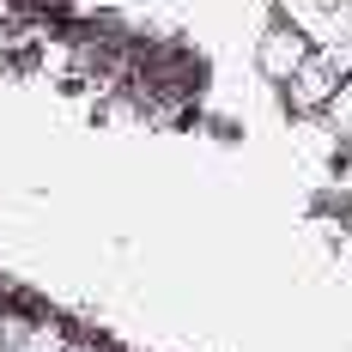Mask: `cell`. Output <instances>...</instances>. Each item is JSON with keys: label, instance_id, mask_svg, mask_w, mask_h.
I'll return each instance as SVG.
<instances>
[{"label": "cell", "instance_id": "6da1fadb", "mask_svg": "<svg viewBox=\"0 0 352 352\" xmlns=\"http://www.w3.org/2000/svg\"><path fill=\"white\" fill-rule=\"evenodd\" d=\"M340 85H346V61H340L334 49H310V61L280 85V98H285V109H292L298 122H316Z\"/></svg>", "mask_w": 352, "mask_h": 352}, {"label": "cell", "instance_id": "7a4b0ae2", "mask_svg": "<svg viewBox=\"0 0 352 352\" xmlns=\"http://www.w3.org/2000/svg\"><path fill=\"white\" fill-rule=\"evenodd\" d=\"M310 31L298 25V19H267V31L255 36V73L267 79V85H285L292 73L310 61Z\"/></svg>", "mask_w": 352, "mask_h": 352}, {"label": "cell", "instance_id": "3957f363", "mask_svg": "<svg viewBox=\"0 0 352 352\" xmlns=\"http://www.w3.org/2000/svg\"><path fill=\"white\" fill-rule=\"evenodd\" d=\"M67 328L55 316H31V310H12L6 304V322H0V352H67Z\"/></svg>", "mask_w": 352, "mask_h": 352}, {"label": "cell", "instance_id": "277c9868", "mask_svg": "<svg viewBox=\"0 0 352 352\" xmlns=\"http://www.w3.org/2000/svg\"><path fill=\"white\" fill-rule=\"evenodd\" d=\"M316 122L328 128V134H340V140L352 146V79L340 85V91H334V98H328V109H322Z\"/></svg>", "mask_w": 352, "mask_h": 352}, {"label": "cell", "instance_id": "5b68a950", "mask_svg": "<svg viewBox=\"0 0 352 352\" xmlns=\"http://www.w3.org/2000/svg\"><path fill=\"white\" fill-rule=\"evenodd\" d=\"M67 352H104L98 340H67Z\"/></svg>", "mask_w": 352, "mask_h": 352}, {"label": "cell", "instance_id": "8992f818", "mask_svg": "<svg viewBox=\"0 0 352 352\" xmlns=\"http://www.w3.org/2000/svg\"><path fill=\"white\" fill-rule=\"evenodd\" d=\"M340 182H346V188H352V158H346V170H340Z\"/></svg>", "mask_w": 352, "mask_h": 352}, {"label": "cell", "instance_id": "52a82bcc", "mask_svg": "<svg viewBox=\"0 0 352 352\" xmlns=\"http://www.w3.org/2000/svg\"><path fill=\"white\" fill-rule=\"evenodd\" d=\"M0 322H6V304H0Z\"/></svg>", "mask_w": 352, "mask_h": 352}, {"label": "cell", "instance_id": "ba28073f", "mask_svg": "<svg viewBox=\"0 0 352 352\" xmlns=\"http://www.w3.org/2000/svg\"><path fill=\"white\" fill-rule=\"evenodd\" d=\"M346 225H352V207H346Z\"/></svg>", "mask_w": 352, "mask_h": 352}]
</instances>
